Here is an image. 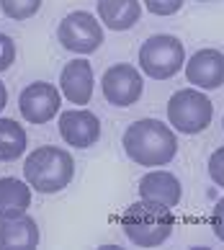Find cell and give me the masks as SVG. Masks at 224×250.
Here are the masks:
<instances>
[{"instance_id":"cell-1","label":"cell","mask_w":224,"mask_h":250,"mask_svg":"<svg viewBox=\"0 0 224 250\" xmlns=\"http://www.w3.org/2000/svg\"><path fill=\"white\" fill-rule=\"evenodd\" d=\"M121 145H124L129 160L142 168L167 165L178 155V137L170 126L157 119H139V122L129 124L121 137Z\"/></svg>"},{"instance_id":"cell-2","label":"cell","mask_w":224,"mask_h":250,"mask_svg":"<svg viewBox=\"0 0 224 250\" xmlns=\"http://www.w3.org/2000/svg\"><path fill=\"white\" fill-rule=\"evenodd\" d=\"M175 214L170 207L139 199L121 214V229L137 248H157L170 237Z\"/></svg>"},{"instance_id":"cell-3","label":"cell","mask_w":224,"mask_h":250,"mask_svg":"<svg viewBox=\"0 0 224 250\" xmlns=\"http://www.w3.org/2000/svg\"><path fill=\"white\" fill-rule=\"evenodd\" d=\"M23 175L29 186L39 193H60L67 188L75 175V160L67 150L54 145H44L31 150L23 163Z\"/></svg>"},{"instance_id":"cell-4","label":"cell","mask_w":224,"mask_h":250,"mask_svg":"<svg viewBox=\"0 0 224 250\" xmlns=\"http://www.w3.org/2000/svg\"><path fill=\"white\" fill-rule=\"evenodd\" d=\"M185 47L178 36L155 34L139 47V70L155 80H170L183 70Z\"/></svg>"},{"instance_id":"cell-5","label":"cell","mask_w":224,"mask_h":250,"mask_svg":"<svg viewBox=\"0 0 224 250\" xmlns=\"http://www.w3.org/2000/svg\"><path fill=\"white\" fill-rule=\"evenodd\" d=\"M214 119V104L199 88H181L167 101V122L181 134H199L209 129Z\"/></svg>"},{"instance_id":"cell-6","label":"cell","mask_w":224,"mask_h":250,"mask_svg":"<svg viewBox=\"0 0 224 250\" xmlns=\"http://www.w3.org/2000/svg\"><path fill=\"white\" fill-rule=\"evenodd\" d=\"M57 42L67 52L75 54H90L103 44V29H101L98 18H93L88 11H72L60 21Z\"/></svg>"},{"instance_id":"cell-7","label":"cell","mask_w":224,"mask_h":250,"mask_svg":"<svg viewBox=\"0 0 224 250\" xmlns=\"http://www.w3.org/2000/svg\"><path fill=\"white\" fill-rule=\"evenodd\" d=\"M101 90H103V96L111 106L129 108V106L137 104L139 96H142V90H144L142 72L129 62H119V64H114V67H108L103 72Z\"/></svg>"},{"instance_id":"cell-8","label":"cell","mask_w":224,"mask_h":250,"mask_svg":"<svg viewBox=\"0 0 224 250\" xmlns=\"http://www.w3.org/2000/svg\"><path fill=\"white\" fill-rule=\"evenodd\" d=\"M62 96L52 83L36 80L31 85H26L18 96V111L29 124H46L60 114Z\"/></svg>"},{"instance_id":"cell-9","label":"cell","mask_w":224,"mask_h":250,"mask_svg":"<svg viewBox=\"0 0 224 250\" xmlns=\"http://www.w3.org/2000/svg\"><path fill=\"white\" fill-rule=\"evenodd\" d=\"M60 134L67 145L88 150L101 140V119L88 108H70L60 114Z\"/></svg>"},{"instance_id":"cell-10","label":"cell","mask_w":224,"mask_h":250,"mask_svg":"<svg viewBox=\"0 0 224 250\" xmlns=\"http://www.w3.org/2000/svg\"><path fill=\"white\" fill-rule=\"evenodd\" d=\"M185 78L199 90H217L224 85V52L206 47L193 52V57L185 62Z\"/></svg>"},{"instance_id":"cell-11","label":"cell","mask_w":224,"mask_h":250,"mask_svg":"<svg viewBox=\"0 0 224 250\" xmlns=\"http://www.w3.org/2000/svg\"><path fill=\"white\" fill-rule=\"evenodd\" d=\"M93 85H96V78H93V64L88 60H72L60 72V90L75 106L90 104Z\"/></svg>"},{"instance_id":"cell-12","label":"cell","mask_w":224,"mask_h":250,"mask_svg":"<svg viewBox=\"0 0 224 250\" xmlns=\"http://www.w3.org/2000/svg\"><path fill=\"white\" fill-rule=\"evenodd\" d=\"M139 199L144 201H155V204H165V207H178V201L183 196V186L173 173L167 170H149L147 175L139 178Z\"/></svg>"},{"instance_id":"cell-13","label":"cell","mask_w":224,"mask_h":250,"mask_svg":"<svg viewBox=\"0 0 224 250\" xmlns=\"http://www.w3.org/2000/svg\"><path fill=\"white\" fill-rule=\"evenodd\" d=\"M39 245V227L29 214L0 217V250H29Z\"/></svg>"},{"instance_id":"cell-14","label":"cell","mask_w":224,"mask_h":250,"mask_svg":"<svg viewBox=\"0 0 224 250\" xmlns=\"http://www.w3.org/2000/svg\"><path fill=\"white\" fill-rule=\"evenodd\" d=\"M96 11L111 31H129L142 16V5L139 0H98Z\"/></svg>"},{"instance_id":"cell-15","label":"cell","mask_w":224,"mask_h":250,"mask_svg":"<svg viewBox=\"0 0 224 250\" xmlns=\"http://www.w3.org/2000/svg\"><path fill=\"white\" fill-rule=\"evenodd\" d=\"M31 186L21 178H0V217L26 214L31 207Z\"/></svg>"},{"instance_id":"cell-16","label":"cell","mask_w":224,"mask_h":250,"mask_svg":"<svg viewBox=\"0 0 224 250\" xmlns=\"http://www.w3.org/2000/svg\"><path fill=\"white\" fill-rule=\"evenodd\" d=\"M26 129L13 119H0V163H13L26 152Z\"/></svg>"},{"instance_id":"cell-17","label":"cell","mask_w":224,"mask_h":250,"mask_svg":"<svg viewBox=\"0 0 224 250\" xmlns=\"http://www.w3.org/2000/svg\"><path fill=\"white\" fill-rule=\"evenodd\" d=\"M41 0H0V11L11 21H29L39 13Z\"/></svg>"},{"instance_id":"cell-18","label":"cell","mask_w":224,"mask_h":250,"mask_svg":"<svg viewBox=\"0 0 224 250\" xmlns=\"http://www.w3.org/2000/svg\"><path fill=\"white\" fill-rule=\"evenodd\" d=\"M209 178L224 188V147H217L209 157Z\"/></svg>"},{"instance_id":"cell-19","label":"cell","mask_w":224,"mask_h":250,"mask_svg":"<svg viewBox=\"0 0 224 250\" xmlns=\"http://www.w3.org/2000/svg\"><path fill=\"white\" fill-rule=\"evenodd\" d=\"M144 5L152 16H173L183 8V0H144Z\"/></svg>"},{"instance_id":"cell-20","label":"cell","mask_w":224,"mask_h":250,"mask_svg":"<svg viewBox=\"0 0 224 250\" xmlns=\"http://www.w3.org/2000/svg\"><path fill=\"white\" fill-rule=\"evenodd\" d=\"M13 62H16V42L8 34L0 31V72L11 70Z\"/></svg>"},{"instance_id":"cell-21","label":"cell","mask_w":224,"mask_h":250,"mask_svg":"<svg viewBox=\"0 0 224 250\" xmlns=\"http://www.w3.org/2000/svg\"><path fill=\"white\" fill-rule=\"evenodd\" d=\"M211 229H214V235L224 243V196L214 204V209H211Z\"/></svg>"},{"instance_id":"cell-22","label":"cell","mask_w":224,"mask_h":250,"mask_svg":"<svg viewBox=\"0 0 224 250\" xmlns=\"http://www.w3.org/2000/svg\"><path fill=\"white\" fill-rule=\"evenodd\" d=\"M5 104H8V90H5V85H3V80H0V111L5 108Z\"/></svg>"},{"instance_id":"cell-23","label":"cell","mask_w":224,"mask_h":250,"mask_svg":"<svg viewBox=\"0 0 224 250\" xmlns=\"http://www.w3.org/2000/svg\"><path fill=\"white\" fill-rule=\"evenodd\" d=\"M199 3H209V0H199Z\"/></svg>"},{"instance_id":"cell-24","label":"cell","mask_w":224,"mask_h":250,"mask_svg":"<svg viewBox=\"0 0 224 250\" xmlns=\"http://www.w3.org/2000/svg\"><path fill=\"white\" fill-rule=\"evenodd\" d=\"M222 126H224V116H222Z\"/></svg>"}]
</instances>
